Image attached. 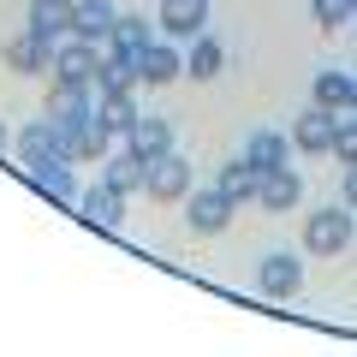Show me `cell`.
<instances>
[{"instance_id":"obj_1","label":"cell","mask_w":357,"mask_h":357,"mask_svg":"<svg viewBox=\"0 0 357 357\" xmlns=\"http://www.w3.org/2000/svg\"><path fill=\"white\" fill-rule=\"evenodd\" d=\"M357 238V220H351V208H316V215L304 220V250L310 256H340L345 244Z\"/></svg>"},{"instance_id":"obj_2","label":"cell","mask_w":357,"mask_h":357,"mask_svg":"<svg viewBox=\"0 0 357 357\" xmlns=\"http://www.w3.org/2000/svg\"><path fill=\"white\" fill-rule=\"evenodd\" d=\"M340 126H345V114H333V107H310V114H298L292 137H298V149H304V155H333Z\"/></svg>"},{"instance_id":"obj_3","label":"cell","mask_w":357,"mask_h":357,"mask_svg":"<svg viewBox=\"0 0 357 357\" xmlns=\"http://www.w3.org/2000/svg\"><path fill=\"white\" fill-rule=\"evenodd\" d=\"M143 191H149L155 203H178V197H191V167L178 161L173 149L155 155V161H149V178H143Z\"/></svg>"},{"instance_id":"obj_4","label":"cell","mask_w":357,"mask_h":357,"mask_svg":"<svg viewBox=\"0 0 357 357\" xmlns=\"http://www.w3.org/2000/svg\"><path fill=\"white\" fill-rule=\"evenodd\" d=\"M18 155H24V167L72 161V155H66V126H54V119H36V126H24V131H18Z\"/></svg>"},{"instance_id":"obj_5","label":"cell","mask_w":357,"mask_h":357,"mask_svg":"<svg viewBox=\"0 0 357 357\" xmlns=\"http://www.w3.org/2000/svg\"><path fill=\"white\" fill-rule=\"evenodd\" d=\"M232 208H238V203H232L220 185H203V191L185 197V215H191L197 232H227V227H232Z\"/></svg>"},{"instance_id":"obj_6","label":"cell","mask_w":357,"mask_h":357,"mask_svg":"<svg viewBox=\"0 0 357 357\" xmlns=\"http://www.w3.org/2000/svg\"><path fill=\"white\" fill-rule=\"evenodd\" d=\"M77 208H84L89 227H102V232H119V227H126V191H114L107 178H96V185L77 197Z\"/></svg>"},{"instance_id":"obj_7","label":"cell","mask_w":357,"mask_h":357,"mask_svg":"<svg viewBox=\"0 0 357 357\" xmlns=\"http://www.w3.org/2000/svg\"><path fill=\"white\" fill-rule=\"evenodd\" d=\"M96 66H102V48L84 36H66L54 48V77H66V84H96Z\"/></svg>"},{"instance_id":"obj_8","label":"cell","mask_w":357,"mask_h":357,"mask_svg":"<svg viewBox=\"0 0 357 357\" xmlns=\"http://www.w3.org/2000/svg\"><path fill=\"white\" fill-rule=\"evenodd\" d=\"M256 286H262L268 298H298V286H304V262H298L292 250L262 256V268H256Z\"/></svg>"},{"instance_id":"obj_9","label":"cell","mask_w":357,"mask_h":357,"mask_svg":"<svg viewBox=\"0 0 357 357\" xmlns=\"http://www.w3.org/2000/svg\"><path fill=\"white\" fill-rule=\"evenodd\" d=\"M30 30L60 48V42L77 30V0H30Z\"/></svg>"},{"instance_id":"obj_10","label":"cell","mask_w":357,"mask_h":357,"mask_svg":"<svg viewBox=\"0 0 357 357\" xmlns=\"http://www.w3.org/2000/svg\"><path fill=\"white\" fill-rule=\"evenodd\" d=\"M84 89L89 84H66V77L48 84V119H54V126H84V119H96V107H89Z\"/></svg>"},{"instance_id":"obj_11","label":"cell","mask_w":357,"mask_h":357,"mask_svg":"<svg viewBox=\"0 0 357 357\" xmlns=\"http://www.w3.org/2000/svg\"><path fill=\"white\" fill-rule=\"evenodd\" d=\"M178 77H185V54L173 42H149L137 54V84H178Z\"/></svg>"},{"instance_id":"obj_12","label":"cell","mask_w":357,"mask_h":357,"mask_svg":"<svg viewBox=\"0 0 357 357\" xmlns=\"http://www.w3.org/2000/svg\"><path fill=\"white\" fill-rule=\"evenodd\" d=\"M208 0H161V36H203Z\"/></svg>"},{"instance_id":"obj_13","label":"cell","mask_w":357,"mask_h":357,"mask_svg":"<svg viewBox=\"0 0 357 357\" xmlns=\"http://www.w3.org/2000/svg\"><path fill=\"white\" fill-rule=\"evenodd\" d=\"M298 197H304V178H298L292 167H274V173H262V185H256V203L274 208V215L298 208Z\"/></svg>"},{"instance_id":"obj_14","label":"cell","mask_w":357,"mask_h":357,"mask_svg":"<svg viewBox=\"0 0 357 357\" xmlns=\"http://www.w3.org/2000/svg\"><path fill=\"white\" fill-rule=\"evenodd\" d=\"M114 24H119V6H114V0H77V30H72V36H84V42H96V48H107Z\"/></svg>"},{"instance_id":"obj_15","label":"cell","mask_w":357,"mask_h":357,"mask_svg":"<svg viewBox=\"0 0 357 357\" xmlns=\"http://www.w3.org/2000/svg\"><path fill=\"white\" fill-rule=\"evenodd\" d=\"M286 155H292V137H286V131H250V137H244V161H250L256 173L286 167Z\"/></svg>"},{"instance_id":"obj_16","label":"cell","mask_w":357,"mask_h":357,"mask_svg":"<svg viewBox=\"0 0 357 357\" xmlns=\"http://www.w3.org/2000/svg\"><path fill=\"white\" fill-rule=\"evenodd\" d=\"M6 60H13V72H48L54 66V42L36 36V30H24V36L6 42Z\"/></svg>"},{"instance_id":"obj_17","label":"cell","mask_w":357,"mask_h":357,"mask_svg":"<svg viewBox=\"0 0 357 357\" xmlns=\"http://www.w3.org/2000/svg\"><path fill=\"white\" fill-rule=\"evenodd\" d=\"M126 149L143 155V161H155V155L173 149V126H167V119H143V114H137V126L126 131Z\"/></svg>"},{"instance_id":"obj_18","label":"cell","mask_w":357,"mask_h":357,"mask_svg":"<svg viewBox=\"0 0 357 357\" xmlns=\"http://www.w3.org/2000/svg\"><path fill=\"white\" fill-rule=\"evenodd\" d=\"M30 178H36V191L42 197H54V203H77V178H72V161H42V167H30Z\"/></svg>"},{"instance_id":"obj_19","label":"cell","mask_w":357,"mask_h":357,"mask_svg":"<svg viewBox=\"0 0 357 357\" xmlns=\"http://www.w3.org/2000/svg\"><path fill=\"white\" fill-rule=\"evenodd\" d=\"M107 137H114V131H107L102 119L66 126V155H72V161H96V155H107Z\"/></svg>"},{"instance_id":"obj_20","label":"cell","mask_w":357,"mask_h":357,"mask_svg":"<svg viewBox=\"0 0 357 357\" xmlns=\"http://www.w3.org/2000/svg\"><path fill=\"white\" fill-rule=\"evenodd\" d=\"M149 18H137V13H119V24H114V36H107V54H126V60H137L143 48H149Z\"/></svg>"},{"instance_id":"obj_21","label":"cell","mask_w":357,"mask_h":357,"mask_svg":"<svg viewBox=\"0 0 357 357\" xmlns=\"http://www.w3.org/2000/svg\"><path fill=\"white\" fill-rule=\"evenodd\" d=\"M96 119H102L114 137H126L137 126V107H131V89H102V102H96Z\"/></svg>"},{"instance_id":"obj_22","label":"cell","mask_w":357,"mask_h":357,"mask_svg":"<svg viewBox=\"0 0 357 357\" xmlns=\"http://www.w3.org/2000/svg\"><path fill=\"white\" fill-rule=\"evenodd\" d=\"M220 60H227V54H220V42L208 36H191V54H185V77H197V84H208V77L220 72Z\"/></svg>"},{"instance_id":"obj_23","label":"cell","mask_w":357,"mask_h":357,"mask_svg":"<svg viewBox=\"0 0 357 357\" xmlns=\"http://www.w3.org/2000/svg\"><path fill=\"white\" fill-rule=\"evenodd\" d=\"M316 107H333V114H345V107H351V72H340V66L316 72Z\"/></svg>"},{"instance_id":"obj_24","label":"cell","mask_w":357,"mask_h":357,"mask_svg":"<svg viewBox=\"0 0 357 357\" xmlns=\"http://www.w3.org/2000/svg\"><path fill=\"white\" fill-rule=\"evenodd\" d=\"M215 185H220V191L232 197V203H250V197H256V185H262V173H256V167H250V161L238 155L232 167H220V178H215Z\"/></svg>"},{"instance_id":"obj_25","label":"cell","mask_w":357,"mask_h":357,"mask_svg":"<svg viewBox=\"0 0 357 357\" xmlns=\"http://www.w3.org/2000/svg\"><path fill=\"white\" fill-rule=\"evenodd\" d=\"M102 178L114 185V191H126V197H131V191L143 185V178H149V161L126 149V155H114V161H107V173H102Z\"/></svg>"},{"instance_id":"obj_26","label":"cell","mask_w":357,"mask_h":357,"mask_svg":"<svg viewBox=\"0 0 357 357\" xmlns=\"http://www.w3.org/2000/svg\"><path fill=\"white\" fill-rule=\"evenodd\" d=\"M131 84H137V60H126V54H107V48H102L96 89H131Z\"/></svg>"},{"instance_id":"obj_27","label":"cell","mask_w":357,"mask_h":357,"mask_svg":"<svg viewBox=\"0 0 357 357\" xmlns=\"http://www.w3.org/2000/svg\"><path fill=\"white\" fill-rule=\"evenodd\" d=\"M345 18H357L351 0H316V24L321 30H345Z\"/></svg>"},{"instance_id":"obj_28","label":"cell","mask_w":357,"mask_h":357,"mask_svg":"<svg viewBox=\"0 0 357 357\" xmlns=\"http://www.w3.org/2000/svg\"><path fill=\"white\" fill-rule=\"evenodd\" d=\"M333 155H340L345 167H357V119H345V126H340V143H333Z\"/></svg>"},{"instance_id":"obj_29","label":"cell","mask_w":357,"mask_h":357,"mask_svg":"<svg viewBox=\"0 0 357 357\" xmlns=\"http://www.w3.org/2000/svg\"><path fill=\"white\" fill-rule=\"evenodd\" d=\"M340 185H345V208L357 215V167H345V178H340Z\"/></svg>"},{"instance_id":"obj_30","label":"cell","mask_w":357,"mask_h":357,"mask_svg":"<svg viewBox=\"0 0 357 357\" xmlns=\"http://www.w3.org/2000/svg\"><path fill=\"white\" fill-rule=\"evenodd\" d=\"M351 114H357V72H351Z\"/></svg>"}]
</instances>
